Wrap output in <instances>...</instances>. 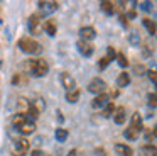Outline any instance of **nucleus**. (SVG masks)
I'll use <instances>...</instances> for the list:
<instances>
[{"label":"nucleus","instance_id":"obj_21","mask_svg":"<svg viewBox=\"0 0 157 156\" xmlns=\"http://www.w3.org/2000/svg\"><path fill=\"white\" fill-rule=\"evenodd\" d=\"M66 100H68L69 104H75V102H78V100H79V90L68 92V93H66Z\"/></svg>","mask_w":157,"mask_h":156},{"label":"nucleus","instance_id":"obj_13","mask_svg":"<svg viewBox=\"0 0 157 156\" xmlns=\"http://www.w3.org/2000/svg\"><path fill=\"white\" fill-rule=\"evenodd\" d=\"M128 83H130V75L127 71H122L118 75V78H117V85L120 88H123V87H128Z\"/></svg>","mask_w":157,"mask_h":156},{"label":"nucleus","instance_id":"obj_28","mask_svg":"<svg viewBox=\"0 0 157 156\" xmlns=\"http://www.w3.org/2000/svg\"><path fill=\"white\" fill-rule=\"evenodd\" d=\"M108 63H110V60L106 56H103L101 60H100V63H98V68H100V70H105V68L108 66Z\"/></svg>","mask_w":157,"mask_h":156},{"label":"nucleus","instance_id":"obj_25","mask_svg":"<svg viewBox=\"0 0 157 156\" xmlns=\"http://www.w3.org/2000/svg\"><path fill=\"white\" fill-rule=\"evenodd\" d=\"M125 138H127V139H130V141H133V139H137V138H139V132L128 127V129L125 131Z\"/></svg>","mask_w":157,"mask_h":156},{"label":"nucleus","instance_id":"obj_3","mask_svg":"<svg viewBox=\"0 0 157 156\" xmlns=\"http://www.w3.org/2000/svg\"><path fill=\"white\" fill-rule=\"evenodd\" d=\"M88 90L91 92V93H96V95L105 93V90H106V83L101 80V78H93V80L90 81V85H88Z\"/></svg>","mask_w":157,"mask_h":156},{"label":"nucleus","instance_id":"obj_22","mask_svg":"<svg viewBox=\"0 0 157 156\" xmlns=\"http://www.w3.org/2000/svg\"><path fill=\"white\" fill-rule=\"evenodd\" d=\"M115 105L112 104V102H110L108 105H105V107H103V117H112L113 114H115Z\"/></svg>","mask_w":157,"mask_h":156},{"label":"nucleus","instance_id":"obj_37","mask_svg":"<svg viewBox=\"0 0 157 156\" xmlns=\"http://www.w3.org/2000/svg\"><path fill=\"white\" fill-rule=\"evenodd\" d=\"M78 154V151H76V149H71V151L68 153V156H76Z\"/></svg>","mask_w":157,"mask_h":156},{"label":"nucleus","instance_id":"obj_40","mask_svg":"<svg viewBox=\"0 0 157 156\" xmlns=\"http://www.w3.org/2000/svg\"><path fill=\"white\" fill-rule=\"evenodd\" d=\"M155 95H157V93H155Z\"/></svg>","mask_w":157,"mask_h":156},{"label":"nucleus","instance_id":"obj_27","mask_svg":"<svg viewBox=\"0 0 157 156\" xmlns=\"http://www.w3.org/2000/svg\"><path fill=\"white\" fill-rule=\"evenodd\" d=\"M27 114H29V117H32V119H37V117H39V110H37V107H34V105H31V107H29V110H27Z\"/></svg>","mask_w":157,"mask_h":156},{"label":"nucleus","instance_id":"obj_17","mask_svg":"<svg viewBox=\"0 0 157 156\" xmlns=\"http://www.w3.org/2000/svg\"><path fill=\"white\" fill-rule=\"evenodd\" d=\"M44 29H46V32H48L49 36H56L58 26H56V22H52V20H48V22L44 24Z\"/></svg>","mask_w":157,"mask_h":156},{"label":"nucleus","instance_id":"obj_29","mask_svg":"<svg viewBox=\"0 0 157 156\" xmlns=\"http://www.w3.org/2000/svg\"><path fill=\"white\" fill-rule=\"evenodd\" d=\"M106 58H108L110 61L117 58V53H115V49H113V47H108V51H106Z\"/></svg>","mask_w":157,"mask_h":156},{"label":"nucleus","instance_id":"obj_5","mask_svg":"<svg viewBox=\"0 0 157 156\" xmlns=\"http://www.w3.org/2000/svg\"><path fill=\"white\" fill-rule=\"evenodd\" d=\"M76 46H78V51L83 54V56H91L93 51H95V47H93V44L90 43V41H83L81 39V41H78Z\"/></svg>","mask_w":157,"mask_h":156},{"label":"nucleus","instance_id":"obj_23","mask_svg":"<svg viewBox=\"0 0 157 156\" xmlns=\"http://www.w3.org/2000/svg\"><path fill=\"white\" fill-rule=\"evenodd\" d=\"M100 5H101V10H105L106 14H112L113 10H115V5H113V2H106V0H105V2H101Z\"/></svg>","mask_w":157,"mask_h":156},{"label":"nucleus","instance_id":"obj_38","mask_svg":"<svg viewBox=\"0 0 157 156\" xmlns=\"http://www.w3.org/2000/svg\"><path fill=\"white\" fill-rule=\"evenodd\" d=\"M152 136H154V138H157V125H154V131H152Z\"/></svg>","mask_w":157,"mask_h":156},{"label":"nucleus","instance_id":"obj_2","mask_svg":"<svg viewBox=\"0 0 157 156\" xmlns=\"http://www.w3.org/2000/svg\"><path fill=\"white\" fill-rule=\"evenodd\" d=\"M19 46H21V49L24 51V53H32V54L41 53L39 43H36L34 39H29V37H22V39L19 41Z\"/></svg>","mask_w":157,"mask_h":156},{"label":"nucleus","instance_id":"obj_30","mask_svg":"<svg viewBox=\"0 0 157 156\" xmlns=\"http://www.w3.org/2000/svg\"><path fill=\"white\" fill-rule=\"evenodd\" d=\"M149 104L152 105V107H155V105H157V95L155 93H150L149 95Z\"/></svg>","mask_w":157,"mask_h":156},{"label":"nucleus","instance_id":"obj_39","mask_svg":"<svg viewBox=\"0 0 157 156\" xmlns=\"http://www.w3.org/2000/svg\"><path fill=\"white\" fill-rule=\"evenodd\" d=\"M0 66H2V61H0Z\"/></svg>","mask_w":157,"mask_h":156},{"label":"nucleus","instance_id":"obj_34","mask_svg":"<svg viewBox=\"0 0 157 156\" xmlns=\"http://www.w3.org/2000/svg\"><path fill=\"white\" fill-rule=\"evenodd\" d=\"M31 156H44V153L41 151V149H34V151H32V154Z\"/></svg>","mask_w":157,"mask_h":156},{"label":"nucleus","instance_id":"obj_16","mask_svg":"<svg viewBox=\"0 0 157 156\" xmlns=\"http://www.w3.org/2000/svg\"><path fill=\"white\" fill-rule=\"evenodd\" d=\"M25 121H27V115H25V114H15L14 119H12V124H14L15 127H21Z\"/></svg>","mask_w":157,"mask_h":156},{"label":"nucleus","instance_id":"obj_26","mask_svg":"<svg viewBox=\"0 0 157 156\" xmlns=\"http://www.w3.org/2000/svg\"><path fill=\"white\" fill-rule=\"evenodd\" d=\"M133 73L135 75H144V73H147V68L144 66V64H135V66H133Z\"/></svg>","mask_w":157,"mask_h":156},{"label":"nucleus","instance_id":"obj_18","mask_svg":"<svg viewBox=\"0 0 157 156\" xmlns=\"http://www.w3.org/2000/svg\"><path fill=\"white\" fill-rule=\"evenodd\" d=\"M142 22H144V26H145V29L149 31V34H155L157 32V26L154 24V20H150V19H147V17H145Z\"/></svg>","mask_w":157,"mask_h":156},{"label":"nucleus","instance_id":"obj_32","mask_svg":"<svg viewBox=\"0 0 157 156\" xmlns=\"http://www.w3.org/2000/svg\"><path fill=\"white\" fill-rule=\"evenodd\" d=\"M95 154H96V156H106L105 148H96V149H95Z\"/></svg>","mask_w":157,"mask_h":156},{"label":"nucleus","instance_id":"obj_9","mask_svg":"<svg viewBox=\"0 0 157 156\" xmlns=\"http://www.w3.org/2000/svg\"><path fill=\"white\" fill-rule=\"evenodd\" d=\"M130 129H133V131H137V132L142 131V115H140L139 112H135V114L132 115V121H130Z\"/></svg>","mask_w":157,"mask_h":156},{"label":"nucleus","instance_id":"obj_20","mask_svg":"<svg viewBox=\"0 0 157 156\" xmlns=\"http://www.w3.org/2000/svg\"><path fill=\"white\" fill-rule=\"evenodd\" d=\"M142 153L145 156H157V148H155V146H152V144H145L142 148Z\"/></svg>","mask_w":157,"mask_h":156},{"label":"nucleus","instance_id":"obj_24","mask_svg":"<svg viewBox=\"0 0 157 156\" xmlns=\"http://www.w3.org/2000/svg\"><path fill=\"white\" fill-rule=\"evenodd\" d=\"M117 61H118V64H120L122 68H127V66H128V60H127V56H125L123 53H118V54H117Z\"/></svg>","mask_w":157,"mask_h":156},{"label":"nucleus","instance_id":"obj_7","mask_svg":"<svg viewBox=\"0 0 157 156\" xmlns=\"http://www.w3.org/2000/svg\"><path fill=\"white\" fill-rule=\"evenodd\" d=\"M29 29H31L32 34H39V31H41V19L37 15L29 17Z\"/></svg>","mask_w":157,"mask_h":156},{"label":"nucleus","instance_id":"obj_8","mask_svg":"<svg viewBox=\"0 0 157 156\" xmlns=\"http://www.w3.org/2000/svg\"><path fill=\"white\" fill-rule=\"evenodd\" d=\"M29 146H31V142H29L25 138H19L17 141H15V148H17V153H21V154H25V153L29 151Z\"/></svg>","mask_w":157,"mask_h":156},{"label":"nucleus","instance_id":"obj_12","mask_svg":"<svg viewBox=\"0 0 157 156\" xmlns=\"http://www.w3.org/2000/svg\"><path fill=\"white\" fill-rule=\"evenodd\" d=\"M115 151L120 156H132L133 154V149L127 144H115Z\"/></svg>","mask_w":157,"mask_h":156},{"label":"nucleus","instance_id":"obj_11","mask_svg":"<svg viewBox=\"0 0 157 156\" xmlns=\"http://www.w3.org/2000/svg\"><path fill=\"white\" fill-rule=\"evenodd\" d=\"M39 9L44 14H51L58 9V2H39Z\"/></svg>","mask_w":157,"mask_h":156},{"label":"nucleus","instance_id":"obj_19","mask_svg":"<svg viewBox=\"0 0 157 156\" xmlns=\"http://www.w3.org/2000/svg\"><path fill=\"white\" fill-rule=\"evenodd\" d=\"M54 136H56V139H58L59 142H64L66 139H68V131H66V129H63V127H59V129H56Z\"/></svg>","mask_w":157,"mask_h":156},{"label":"nucleus","instance_id":"obj_14","mask_svg":"<svg viewBox=\"0 0 157 156\" xmlns=\"http://www.w3.org/2000/svg\"><path fill=\"white\" fill-rule=\"evenodd\" d=\"M19 131L22 132L24 136H27V134H32V132L36 131V125H34V122H31V121H25L24 124L19 127Z\"/></svg>","mask_w":157,"mask_h":156},{"label":"nucleus","instance_id":"obj_10","mask_svg":"<svg viewBox=\"0 0 157 156\" xmlns=\"http://www.w3.org/2000/svg\"><path fill=\"white\" fill-rule=\"evenodd\" d=\"M91 104H93V107H105V105L110 104V97L106 93H100L95 97V100H93Z\"/></svg>","mask_w":157,"mask_h":156},{"label":"nucleus","instance_id":"obj_1","mask_svg":"<svg viewBox=\"0 0 157 156\" xmlns=\"http://www.w3.org/2000/svg\"><path fill=\"white\" fill-rule=\"evenodd\" d=\"M29 68H31V71L36 75V76H46L49 71V64L46 60H42V58H36V60H31L29 61Z\"/></svg>","mask_w":157,"mask_h":156},{"label":"nucleus","instance_id":"obj_35","mask_svg":"<svg viewBox=\"0 0 157 156\" xmlns=\"http://www.w3.org/2000/svg\"><path fill=\"white\" fill-rule=\"evenodd\" d=\"M125 17H127V19H133V17H135V10H130V12L127 14Z\"/></svg>","mask_w":157,"mask_h":156},{"label":"nucleus","instance_id":"obj_4","mask_svg":"<svg viewBox=\"0 0 157 156\" xmlns=\"http://www.w3.org/2000/svg\"><path fill=\"white\" fill-rule=\"evenodd\" d=\"M61 83H63V87H64V90H66V93L68 92H73V90H76V83H75V78L71 76L69 73H61Z\"/></svg>","mask_w":157,"mask_h":156},{"label":"nucleus","instance_id":"obj_33","mask_svg":"<svg viewBox=\"0 0 157 156\" xmlns=\"http://www.w3.org/2000/svg\"><path fill=\"white\" fill-rule=\"evenodd\" d=\"M130 41H132V43H133V44H137V43H139V36H137V34H135V32H133V34H132V36H130Z\"/></svg>","mask_w":157,"mask_h":156},{"label":"nucleus","instance_id":"obj_31","mask_svg":"<svg viewBox=\"0 0 157 156\" xmlns=\"http://www.w3.org/2000/svg\"><path fill=\"white\" fill-rule=\"evenodd\" d=\"M147 73H149V78H150V81H154V83L157 85V71H147Z\"/></svg>","mask_w":157,"mask_h":156},{"label":"nucleus","instance_id":"obj_15","mask_svg":"<svg viewBox=\"0 0 157 156\" xmlns=\"http://www.w3.org/2000/svg\"><path fill=\"white\" fill-rule=\"evenodd\" d=\"M113 121L117 124H123L125 122V107H118L115 109V114H113Z\"/></svg>","mask_w":157,"mask_h":156},{"label":"nucleus","instance_id":"obj_6","mask_svg":"<svg viewBox=\"0 0 157 156\" xmlns=\"http://www.w3.org/2000/svg\"><path fill=\"white\" fill-rule=\"evenodd\" d=\"M79 36H81L83 41H91L93 37L96 36V32L91 26H86V27H81V29H79Z\"/></svg>","mask_w":157,"mask_h":156},{"label":"nucleus","instance_id":"obj_36","mask_svg":"<svg viewBox=\"0 0 157 156\" xmlns=\"http://www.w3.org/2000/svg\"><path fill=\"white\" fill-rule=\"evenodd\" d=\"M149 5H150L149 2H144V3H142V9H144V10H149Z\"/></svg>","mask_w":157,"mask_h":156}]
</instances>
